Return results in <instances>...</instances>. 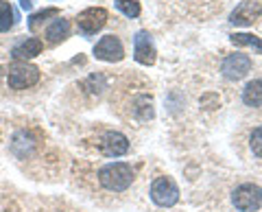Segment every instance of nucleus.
Segmentation results:
<instances>
[{
	"instance_id": "f257e3e1",
	"label": "nucleus",
	"mask_w": 262,
	"mask_h": 212,
	"mask_svg": "<svg viewBox=\"0 0 262 212\" xmlns=\"http://www.w3.org/2000/svg\"><path fill=\"white\" fill-rule=\"evenodd\" d=\"M98 182L105 190L122 193L134 184V168L127 162H110L98 171Z\"/></svg>"
},
{
	"instance_id": "f03ea898",
	"label": "nucleus",
	"mask_w": 262,
	"mask_h": 212,
	"mask_svg": "<svg viewBox=\"0 0 262 212\" xmlns=\"http://www.w3.org/2000/svg\"><path fill=\"white\" fill-rule=\"evenodd\" d=\"M232 203L241 212H258L262 208V188L258 184H241L232 193Z\"/></svg>"
},
{
	"instance_id": "7ed1b4c3",
	"label": "nucleus",
	"mask_w": 262,
	"mask_h": 212,
	"mask_svg": "<svg viewBox=\"0 0 262 212\" xmlns=\"http://www.w3.org/2000/svg\"><path fill=\"white\" fill-rule=\"evenodd\" d=\"M151 199L160 208H173L179 201V186L173 182V177H155L151 184Z\"/></svg>"
},
{
	"instance_id": "20e7f679",
	"label": "nucleus",
	"mask_w": 262,
	"mask_h": 212,
	"mask_svg": "<svg viewBox=\"0 0 262 212\" xmlns=\"http://www.w3.org/2000/svg\"><path fill=\"white\" fill-rule=\"evenodd\" d=\"M39 81V68L31 66V63H15V66L9 68L7 72V83H9L11 90H27L33 88Z\"/></svg>"
},
{
	"instance_id": "39448f33",
	"label": "nucleus",
	"mask_w": 262,
	"mask_h": 212,
	"mask_svg": "<svg viewBox=\"0 0 262 212\" xmlns=\"http://www.w3.org/2000/svg\"><path fill=\"white\" fill-rule=\"evenodd\" d=\"M105 22H107V11L103 7H90V9H83L77 15V27L83 35H94L98 33Z\"/></svg>"
},
{
	"instance_id": "423d86ee",
	"label": "nucleus",
	"mask_w": 262,
	"mask_h": 212,
	"mask_svg": "<svg viewBox=\"0 0 262 212\" xmlns=\"http://www.w3.org/2000/svg\"><path fill=\"white\" fill-rule=\"evenodd\" d=\"M94 57L101 61H107V63H114V61H120L125 57V48H122V42L116 37V35H105L96 42L94 46Z\"/></svg>"
},
{
	"instance_id": "0eeeda50",
	"label": "nucleus",
	"mask_w": 262,
	"mask_h": 212,
	"mask_svg": "<svg viewBox=\"0 0 262 212\" xmlns=\"http://www.w3.org/2000/svg\"><path fill=\"white\" fill-rule=\"evenodd\" d=\"M249 70H251V59L247 55H243V53L227 55L223 59V63H221V72H223V77L229 79V81L243 79Z\"/></svg>"
},
{
	"instance_id": "6e6552de",
	"label": "nucleus",
	"mask_w": 262,
	"mask_h": 212,
	"mask_svg": "<svg viewBox=\"0 0 262 212\" xmlns=\"http://www.w3.org/2000/svg\"><path fill=\"white\" fill-rule=\"evenodd\" d=\"M260 15H262L260 3H256V0H243V3L232 11V15H229V22H232L234 27H251Z\"/></svg>"
},
{
	"instance_id": "1a4fd4ad",
	"label": "nucleus",
	"mask_w": 262,
	"mask_h": 212,
	"mask_svg": "<svg viewBox=\"0 0 262 212\" xmlns=\"http://www.w3.org/2000/svg\"><path fill=\"white\" fill-rule=\"evenodd\" d=\"M134 57L142 66H153L155 63V44L146 31H138L134 37Z\"/></svg>"
},
{
	"instance_id": "9d476101",
	"label": "nucleus",
	"mask_w": 262,
	"mask_h": 212,
	"mask_svg": "<svg viewBox=\"0 0 262 212\" xmlns=\"http://www.w3.org/2000/svg\"><path fill=\"white\" fill-rule=\"evenodd\" d=\"M101 151L110 158H118V156H125L129 151V140L127 136H122L120 132H107L103 136V142H101Z\"/></svg>"
},
{
	"instance_id": "9b49d317",
	"label": "nucleus",
	"mask_w": 262,
	"mask_h": 212,
	"mask_svg": "<svg viewBox=\"0 0 262 212\" xmlns=\"http://www.w3.org/2000/svg\"><path fill=\"white\" fill-rule=\"evenodd\" d=\"M42 39H37V37H27V39H22L20 44H15L13 46V51H11V57L15 61H27V59H33V57H37L39 53H42Z\"/></svg>"
},
{
	"instance_id": "f8f14e48",
	"label": "nucleus",
	"mask_w": 262,
	"mask_h": 212,
	"mask_svg": "<svg viewBox=\"0 0 262 212\" xmlns=\"http://www.w3.org/2000/svg\"><path fill=\"white\" fill-rule=\"evenodd\" d=\"M68 35H70V22L63 20V18L55 20L51 27L46 29V42H48V44H59V42H63V39L68 37Z\"/></svg>"
},
{
	"instance_id": "ddd939ff",
	"label": "nucleus",
	"mask_w": 262,
	"mask_h": 212,
	"mask_svg": "<svg viewBox=\"0 0 262 212\" xmlns=\"http://www.w3.org/2000/svg\"><path fill=\"white\" fill-rule=\"evenodd\" d=\"M243 103L249 105V108H258V105H262V79H253L245 86Z\"/></svg>"
},
{
	"instance_id": "4468645a",
	"label": "nucleus",
	"mask_w": 262,
	"mask_h": 212,
	"mask_svg": "<svg viewBox=\"0 0 262 212\" xmlns=\"http://www.w3.org/2000/svg\"><path fill=\"white\" fill-rule=\"evenodd\" d=\"M229 39H232V44H236V46H249L256 53L262 55V39L256 37V35H251V33H234V35H229Z\"/></svg>"
},
{
	"instance_id": "2eb2a0df",
	"label": "nucleus",
	"mask_w": 262,
	"mask_h": 212,
	"mask_svg": "<svg viewBox=\"0 0 262 212\" xmlns=\"http://www.w3.org/2000/svg\"><path fill=\"white\" fill-rule=\"evenodd\" d=\"M15 24V11L7 0H0V33H7Z\"/></svg>"
},
{
	"instance_id": "dca6fc26",
	"label": "nucleus",
	"mask_w": 262,
	"mask_h": 212,
	"mask_svg": "<svg viewBox=\"0 0 262 212\" xmlns=\"http://www.w3.org/2000/svg\"><path fill=\"white\" fill-rule=\"evenodd\" d=\"M53 15H59V9H57V7H46V9L33 13L31 18H29V29L35 31L37 27H42V24H44L48 18H53Z\"/></svg>"
},
{
	"instance_id": "f3484780",
	"label": "nucleus",
	"mask_w": 262,
	"mask_h": 212,
	"mask_svg": "<svg viewBox=\"0 0 262 212\" xmlns=\"http://www.w3.org/2000/svg\"><path fill=\"white\" fill-rule=\"evenodd\" d=\"M134 112L138 114V118H140V120H149V118H153V101L149 99V96H138Z\"/></svg>"
},
{
	"instance_id": "a211bd4d",
	"label": "nucleus",
	"mask_w": 262,
	"mask_h": 212,
	"mask_svg": "<svg viewBox=\"0 0 262 212\" xmlns=\"http://www.w3.org/2000/svg\"><path fill=\"white\" fill-rule=\"evenodd\" d=\"M116 9L122 11L127 18H138L140 15V3L138 0H114Z\"/></svg>"
},
{
	"instance_id": "6ab92c4d",
	"label": "nucleus",
	"mask_w": 262,
	"mask_h": 212,
	"mask_svg": "<svg viewBox=\"0 0 262 212\" xmlns=\"http://www.w3.org/2000/svg\"><path fill=\"white\" fill-rule=\"evenodd\" d=\"M249 146H251V151H253V156H258L262 158V125L256 127L251 132V138H249Z\"/></svg>"
},
{
	"instance_id": "aec40b11",
	"label": "nucleus",
	"mask_w": 262,
	"mask_h": 212,
	"mask_svg": "<svg viewBox=\"0 0 262 212\" xmlns=\"http://www.w3.org/2000/svg\"><path fill=\"white\" fill-rule=\"evenodd\" d=\"M33 5H35V0H20V7H22L24 11H31Z\"/></svg>"
},
{
	"instance_id": "412c9836",
	"label": "nucleus",
	"mask_w": 262,
	"mask_h": 212,
	"mask_svg": "<svg viewBox=\"0 0 262 212\" xmlns=\"http://www.w3.org/2000/svg\"><path fill=\"white\" fill-rule=\"evenodd\" d=\"M0 75H3V66H0Z\"/></svg>"
}]
</instances>
